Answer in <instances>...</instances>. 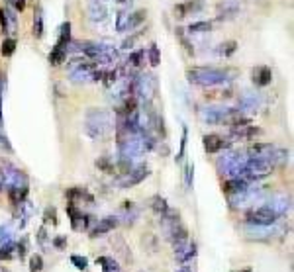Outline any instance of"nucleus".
<instances>
[{"instance_id": "f257e3e1", "label": "nucleus", "mask_w": 294, "mask_h": 272, "mask_svg": "<svg viewBox=\"0 0 294 272\" xmlns=\"http://www.w3.org/2000/svg\"><path fill=\"white\" fill-rule=\"evenodd\" d=\"M237 76L235 69L230 67H192L187 71V78L189 82L202 86V88H216V86H224L230 80H234Z\"/></svg>"}, {"instance_id": "f03ea898", "label": "nucleus", "mask_w": 294, "mask_h": 272, "mask_svg": "<svg viewBox=\"0 0 294 272\" xmlns=\"http://www.w3.org/2000/svg\"><path fill=\"white\" fill-rule=\"evenodd\" d=\"M114 129V116L108 110H98V108H90L85 116V131L90 139L94 141H102L110 135V131Z\"/></svg>"}, {"instance_id": "7ed1b4c3", "label": "nucleus", "mask_w": 294, "mask_h": 272, "mask_svg": "<svg viewBox=\"0 0 294 272\" xmlns=\"http://www.w3.org/2000/svg\"><path fill=\"white\" fill-rule=\"evenodd\" d=\"M67 73L75 84H87L100 80V67H94L88 59H73L67 63Z\"/></svg>"}, {"instance_id": "20e7f679", "label": "nucleus", "mask_w": 294, "mask_h": 272, "mask_svg": "<svg viewBox=\"0 0 294 272\" xmlns=\"http://www.w3.org/2000/svg\"><path fill=\"white\" fill-rule=\"evenodd\" d=\"M157 94V78L149 73H137L133 76V98L149 106Z\"/></svg>"}, {"instance_id": "39448f33", "label": "nucleus", "mask_w": 294, "mask_h": 272, "mask_svg": "<svg viewBox=\"0 0 294 272\" xmlns=\"http://www.w3.org/2000/svg\"><path fill=\"white\" fill-rule=\"evenodd\" d=\"M147 18L145 10H118L116 18H114V28H116L118 33H130L135 28H139Z\"/></svg>"}, {"instance_id": "423d86ee", "label": "nucleus", "mask_w": 294, "mask_h": 272, "mask_svg": "<svg viewBox=\"0 0 294 272\" xmlns=\"http://www.w3.org/2000/svg\"><path fill=\"white\" fill-rule=\"evenodd\" d=\"M88 22L94 28H106L112 24L110 0H88Z\"/></svg>"}, {"instance_id": "0eeeda50", "label": "nucleus", "mask_w": 294, "mask_h": 272, "mask_svg": "<svg viewBox=\"0 0 294 272\" xmlns=\"http://www.w3.org/2000/svg\"><path fill=\"white\" fill-rule=\"evenodd\" d=\"M69 47H71V24L65 22L59 30V37L55 41V46L49 53V63L53 67H59L61 63H65L67 59V53H69Z\"/></svg>"}, {"instance_id": "6e6552de", "label": "nucleus", "mask_w": 294, "mask_h": 272, "mask_svg": "<svg viewBox=\"0 0 294 272\" xmlns=\"http://www.w3.org/2000/svg\"><path fill=\"white\" fill-rule=\"evenodd\" d=\"M247 223L249 225H255V227H271L275 225L277 221H279V215L273 212L267 204L265 206H257V208H253V210H249V213H247Z\"/></svg>"}, {"instance_id": "1a4fd4ad", "label": "nucleus", "mask_w": 294, "mask_h": 272, "mask_svg": "<svg viewBox=\"0 0 294 272\" xmlns=\"http://www.w3.org/2000/svg\"><path fill=\"white\" fill-rule=\"evenodd\" d=\"M149 176V168L145 165H135V166H130L126 172H122V176L118 178V186L122 190L126 188H133L137 186L139 182H143Z\"/></svg>"}, {"instance_id": "9d476101", "label": "nucleus", "mask_w": 294, "mask_h": 272, "mask_svg": "<svg viewBox=\"0 0 294 272\" xmlns=\"http://www.w3.org/2000/svg\"><path fill=\"white\" fill-rule=\"evenodd\" d=\"M143 65H145V49H137V51H132L130 57L124 61V73L122 75L128 76H135L137 73L143 71Z\"/></svg>"}, {"instance_id": "9b49d317", "label": "nucleus", "mask_w": 294, "mask_h": 272, "mask_svg": "<svg viewBox=\"0 0 294 272\" xmlns=\"http://www.w3.org/2000/svg\"><path fill=\"white\" fill-rule=\"evenodd\" d=\"M0 28L8 37H12L16 33V30H18V16H16L12 8H0Z\"/></svg>"}, {"instance_id": "f8f14e48", "label": "nucleus", "mask_w": 294, "mask_h": 272, "mask_svg": "<svg viewBox=\"0 0 294 272\" xmlns=\"http://www.w3.org/2000/svg\"><path fill=\"white\" fill-rule=\"evenodd\" d=\"M120 223V219H118V215H108V217H102V219H98L96 221V225L90 229V237H102L106 233H110V231H114Z\"/></svg>"}, {"instance_id": "ddd939ff", "label": "nucleus", "mask_w": 294, "mask_h": 272, "mask_svg": "<svg viewBox=\"0 0 294 272\" xmlns=\"http://www.w3.org/2000/svg\"><path fill=\"white\" fill-rule=\"evenodd\" d=\"M67 198H69V202H71L73 206L81 208V210H83L85 202H87V204H94L92 194L88 192L87 188H79V186H75V188H71V190H67Z\"/></svg>"}, {"instance_id": "4468645a", "label": "nucleus", "mask_w": 294, "mask_h": 272, "mask_svg": "<svg viewBox=\"0 0 294 272\" xmlns=\"http://www.w3.org/2000/svg\"><path fill=\"white\" fill-rule=\"evenodd\" d=\"M251 80H253V84L259 86V88L271 84V80H273V71H271V67H267V65L255 67L253 73H251Z\"/></svg>"}, {"instance_id": "2eb2a0df", "label": "nucleus", "mask_w": 294, "mask_h": 272, "mask_svg": "<svg viewBox=\"0 0 294 272\" xmlns=\"http://www.w3.org/2000/svg\"><path fill=\"white\" fill-rule=\"evenodd\" d=\"M239 10H241L239 0H222L218 4V18L220 20H232L239 14Z\"/></svg>"}, {"instance_id": "dca6fc26", "label": "nucleus", "mask_w": 294, "mask_h": 272, "mask_svg": "<svg viewBox=\"0 0 294 272\" xmlns=\"http://www.w3.org/2000/svg\"><path fill=\"white\" fill-rule=\"evenodd\" d=\"M237 106H239V112H257L261 108V96L255 92H245L239 98Z\"/></svg>"}, {"instance_id": "f3484780", "label": "nucleus", "mask_w": 294, "mask_h": 272, "mask_svg": "<svg viewBox=\"0 0 294 272\" xmlns=\"http://www.w3.org/2000/svg\"><path fill=\"white\" fill-rule=\"evenodd\" d=\"M175 257H176V260H178L180 264H187V262H191L192 258L196 257V243L189 239V241L185 243V245L176 247V249H175Z\"/></svg>"}, {"instance_id": "a211bd4d", "label": "nucleus", "mask_w": 294, "mask_h": 272, "mask_svg": "<svg viewBox=\"0 0 294 272\" xmlns=\"http://www.w3.org/2000/svg\"><path fill=\"white\" fill-rule=\"evenodd\" d=\"M267 206L273 210V212L277 213V215H284V213L288 212V208H290V204H288V198L284 196V194H275V196L269 198V202H267Z\"/></svg>"}, {"instance_id": "6ab92c4d", "label": "nucleus", "mask_w": 294, "mask_h": 272, "mask_svg": "<svg viewBox=\"0 0 294 272\" xmlns=\"http://www.w3.org/2000/svg\"><path fill=\"white\" fill-rule=\"evenodd\" d=\"M228 147V141L222 135H216V133H210V135H204V149L208 153H220L222 149Z\"/></svg>"}, {"instance_id": "aec40b11", "label": "nucleus", "mask_w": 294, "mask_h": 272, "mask_svg": "<svg viewBox=\"0 0 294 272\" xmlns=\"http://www.w3.org/2000/svg\"><path fill=\"white\" fill-rule=\"evenodd\" d=\"M202 10V4L198 0H187L185 4H178L175 6V16L176 18H187V16H192L196 12Z\"/></svg>"}, {"instance_id": "412c9836", "label": "nucleus", "mask_w": 294, "mask_h": 272, "mask_svg": "<svg viewBox=\"0 0 294 272\" xmlns=\"http://www.w3.org/2000/svg\"><path fill=\"white\" fill-rule=\"evenodd\" d=\"M137 215H139L137 206H135L133 202H124V204H122V212H120V215H118V219H124L126 223L132 225L133 221L137 219Z\"/></svg>"}, {"instance_id": "4be33fe9", "label": "nucleus", "mask_w": 294, "mask_h": 272, "mask_svg": "<svg viewBox=\"0 0 294 272\" xmlns=\"http://www.w3.org/2000/svg\"><path fill=\"white\" fill-rule=\"evenodd\" d=\"M235 49H237V43L235 41H224V43L214 47V55L220 57V59H228L230 55H234Z\"/></svg>"}, {"instance_id": "5701e85b", "label": "nucleus", "mask_w": 294, "mask_h": 272, "mask_svg": "<svg viewBox=\"0 0 294 272\" xmlns=\"http://www.w3.org/2000/svg\"><path fill=\"white\" fill-rule=\"evenodd\" d=\"M212 31V24L210 22H194L191 24L189 28H187V33L189 35H206V33H210Z\"/></svg>"}, {"instance_id": "b1692460", "label": "nucleus", "mask_w": 294, "mask_h": 272, "mask_svg": "<svg viewBox=\"0 0 294 272\" xmlns=\"http://www.w3.org/2000/svg\"><path fill=\"white\" fill-rule=\"evenodd\" d=\"M33 35L38 39L44 37V10H42V6H38L35 14H33Z\"/></svg>"}, {"instance_id": "393cba45", "label": "nucleus", "mask_w": 294, "mask_h": 272, "mask_svg": "<svg viewBox=\"0 0 294 272\" xmlns=\"http://www.w3.org/2000/svg\"><path fill=\"white\" fill-rule=\"evenodd\" d=\"M149 206H151V210L157 213V215H163V213L169 210V204H167V200L163 196H153L149 200Z\"/></svg>"}, {"instance_id": "a878e982", "label": "nucleus", "mask_w": 294, "mask_h": 272, "mask_svg": "<svg viewBox=\"0 0 294 272\" xmlns=\"http://www.w3.org/2000/svg\"><path fill=\"white\" fill-rule=\"evenodd\" d=\"M145 59L149 61L151 67H157V65L161 63V55H159V49H157L155 43H151V46L145 49Z\"/></svg>"}, {"instance_id": "bb28decb", "label": "nucleus", "mask_w": 294, "mask_h": 272, "mask_svg": "<svg viewBox=\"0 0 294 272\" xmlns=\"http://www.w3.org/2000/svg\"><path fill=\"white\" fill-rule=\"evenodd\" d=\"M96 262L102 264L104 272H120V266H118V262L112 257H100L96 258Z\"/></svg>"}, {"instance_id": "cd10ccee", "label": "nucleus", "mask_w": 294, "mask_h": 272, "mask_svg": "<svg viewBox=\"0 0 294 272\" xmlns=\"http://www.w3.org/2000/svg\"><path fill=\"white\" fill-rule=\"evenodd\" d=\"M14 51H16V39L14 37H6V39L2 41V49H0V53H2L4 57H10Z\"/></svg>"}, {"instance_id": "c85d7f7f", "label": "nucleus", "mask_w": 294, "mask_h": 272, "mask_svg": "<svg viewBox=\"0 0 294 272\" xmlns=\"http://www.w3.org/2000/svg\"><path fill=\"white\" fill-rule=\"evenodd\" d=\"M14 251H16V245L12 241L10 243H4L0 247V260H8V258L14 257Z\"/></svg>"}, {"instance_id": "c756f323", "label": "nucleus", "mask_w": 294, "mask_h": 272, "mask_svg": "<svg viewBox=\"0 0 294 272\" xmlns=\"http://www.w3.org/2000/svg\"><path fill=\"white\" fill-rule=\"evenodd\" d=\"M42 268H44V257L42 255H31L29 257V270L42 272Z\"/></svg>"}, {"instance_id": "7c9ffc66", "label": "nucleus", "mask_w": 294, "mask_h": 272, "mask_svg": "<svg viewBox=\"0 0 294 272\" xmlns=\"http://www.w3.org/2000/svg\"><path fill=\"white\" fill-rule=\"evenodd\" d=\"M38 243H40L42 249H49V247H51V239H49L45 227H40V231H38Z\"/></svg>"}, {"instance_id": "2f4dec72", "label": "nucleus", "mask_w": 294, "mask_h": 272, "mask_svg": "<svg viewBox=\"0 0 294 272\" xmlns=\"http://www.w3.org/2000/svg\"><path fill=\"white\" fill-rule=\"evenodd\" d=\"M187 141H189V129H187V127H182V137H180V151H178V155H176V161H178V163L185 159V151H187Z\"/></svg>"}, {"instance_id": "473e14b6", "label": "nucleus", "mask_w": 294, "mask_h": 272, "mask_svg": "<svg viewBox=\"0 0 294 272\" xmlns=\"http://www.w3.org/2000/svg\"><path fill=\"white\" fill-rule=\"evenodd\" d=\"M192 180H194V165H189L187 166V172H185V186H187V190L192 188Z\"/></svg>"}, {"instance_id": "72a5a7b5", "label": "nucleus", "mask_w": 294, "mask_h": 272, "mask_svg": "<svg viewBox=\"0 0 294 272\" xmlns=\"http://www.w3.org/2000/svg\"><path fill=\"white\" fill-rule=\"evenodd\" d=\"M71 262H73L75 266H77V268H79V270H85V268H87L88 266V260L85 257H79V255H73V257H71Z\"/></svg>"}, {"instance_id": "f704fd0d", "label": "nucleus", "mask_w": 294, "mask_h": 272, "mask_svg": "<svg viewBox=\"0 0 294 272\" xmlns=\"http://www.w3.org/2000/svg\"><path fill=\"white\" fill-rule=\"evenodd\" d=\"M51 247H55L57 251H63V249L67 247V237H65V235H61V237L51 239Z\"/></svg>"}, {"instance_id": "c9c22d12", "label": "nucleus", "mask_w": 294, "mask_h": 272, "mask_svg": "<svg viewBox=\"0 0 294 272\" xmlns=\"http://www.w3.org/2000/svg\"><path fill=\"white\" fill-rule=\"evenodd\" d=\"M53 223V225H57V215H55V208H47L45 210V223Z\"/></svg>"}, {"instance_id": "e433bc0d", "label": "nucleus", "mask_w": 294, "mask_h": 272, "mask_svg": "<svg viewBox=\"0 0 294 272\" xmlns=\"http://www.w3.org/2000/svg\"><path fill=\"white\" fill-rule=\"evenodd\" d=\"M8 4L14 8V12H22L26 8V0H8Z\"/></svg>"}, {"instance_id": "4c0bfd02", "label": "nucleus", "mask_w": 294, "mask_h": 272, "mask_svg": "<svg viewBox=\"0 0 294 272\" xmlns=\"http://www.w3.org/2000/svg\"><path fill=\"white\" fill-rule=\"evenodd\" d=\"M4 243H10V237H8V231H6L4 227H0V247H2Z\"/></svg>"}, {"instance_id": "58836bf2", "label": "nucleus", "mask_w": 294, "mask_h": 272, "mask_svg": "<svg viewBox=\"0 0 294 272\" xmlns=\"http://www.w3.org/2000/svg\"><path fill=\"white\" fill-rule=\"evenodd\" d=\"M2 92H4V76L0 75V106H2Z\"/></svg>"}, {"instance_id": "ea45409f", "label": "nucleus", "mask_w": 294, "mask_h": 272, "mask_svg": "<svg viewBox=\"0 0 294 272\" xmlns=\"http://www.w3.org/2000/svg\"><path fill=\"white\" fill-rule=\"evenodd\" d=\"M178 272H192V268H191V266H182V268H180Z\"/></svg>"}, {"instance_id": "a19ab883", "label": "nucleus", "mask_w": 294, "mask_h": 272, "mask_svg": "<svg viewBox=\"0 0 294 272\" xmlns=\"http://www.w3.org/2000/svg\"><path fill=\"white\" fill-rule=\"evenodd\" d=\"M234 272H251V268H243V270H234Z\"/></svg>"}]
</instances>
